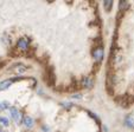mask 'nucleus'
<instances>
[{
  "label": "nucleus",
  "mask_w": 134,
  "mask_h": 132,
  "mask_svg": "<svg viewBox=\"0 0 134 132\" xmlns=\"http://www.w3.org/2000/svg\"><path fill=\"white\" fill-rule=\"evenodd\" d=\"M10 103L8 102H1L0 103V111H4V110L10 109Z\"/></svg>",
  "instance_id": "nucleus-12"
},
{
  "label": "nucleus",
  "mask_w": 134,
  "mask_h": 132,
  "mask_svg": "<svg viewBox=\"0 0 134 132\" xmlns=\"http://www.w3.org/2000/svg\"><path fill=\"white\" fill-rule=\"evenodd\" d=\"M10 113H11V117L13 118V120H14L18 125L23 123V118L24 117H23V115H21V112L15 106H11L10 107Z\"/></svg>",
  "instance_id": "nucleus-2"
},
{
  "label": "nucleus",
  "mask_w": 134,
  "mask_h": 132,
  "mask_svg": "<svg viewBox=\"0 0 134 132\" xmlns=\"http://www.w3.org/2000/svg\"><path fill=\"white\" fill-rule=\"evenodd\" d=\"M13 79H6L4 80V81L0 83V91H4V90H7L8 87L11 86V85L13 84Z\"/></svg>",
  "instance_id": "nucleus-7"
},
{
  "label": "nucleus",
  "mask_w": 134,
  "mask_h": 132,
  "mask_svg": "<svg viewBox=\"0 0 134 132\" xmlns=\"http://www.w3.org/2000/svg\"><path fill=\"white\" fill-rule=\"evenodd\" d=\"M94 45H95V47H100V46H102V38L101 37L95 38V40H94Z\"/></svg>",
  "instance_id": "nucleus-13"
},
{
  "label": "nucleus",
  "mask_w": 134,
  "mask_h": 132,
  "mask_svg": "<svg viewBox=\"0 0 134 132\" xmlns=\"http://www.w3.org/2000/svg\"><path fill=\"white\" fill-rule=\"evenodd\" d=\"M87 113H88V115L89 116H90V117L91 118H93V119H95V120H96V122H97V124H101V122H100V119H99V117H97V116L96 115H94V113L93 112H90V111H87Z\"/></svg>",
  "instance_id": "nucleus-15"
},
{
  "label": "nucleus",
  "mask_w": 134,
  "mask_h": 132,
  "mask_svg": "<svg viewBox=\"0 0 134 132\" xmlns=\"http://www.w3.org/2000/svg\"><path fill=\"white\" fill-rule=\"evenodd\" d=\"M0 132H3V127H1V125H0Z\"/></svg>",
  "instance_id": "nucleus-18"
},
{
  "label": "nucleus",
  "mask_w": 134,
  "mask_h": 132,
  "mask_svg": "<svg viewBox=\"0 0 134 132\" xmlns=\"http://www.w3.org/2000/svg\"><path fill=\"white\" fill-rule=\"evenodd\" d=\"M72 98H75V99H81V98H82V96L80 95V93H75V95L72 96Z\"/></svg>",
  "instance_id": "nucleus-17"
},
{
  "label": "nucleus",
  "mask_w": 134,
  "mask_h": 132,
  "mask_svg": "<svg viewBox=\"0 0 134 132\" xmlns=\"http://www.w3.org/2000/svg\"><path fill=\"white\" fill-rule=\"evenodd\" d=\"M125 124H126V126H128L129 129H134V119L132 116H127L126 118H125Z\"/></svg>",
  "instance_id": "nucleus-9"
},
{
  "label": "nucleus",
  "mask_w": 134,
  "mask_h": 132,
  "mask_svg": "<svg viewBox=\"0 0 134 132\" xmlns=\"http://www.w3.org/2000/svg\"><path fill=\"white\" fill-rule=\"evenodd\" d=\"M91 55H93V58L96 64H101V61L103 60V57H104L103 47H102V46H100V47H94L93 51H91Z\"/></svg>",
  "instance_id": "nucleus-1"
},
{
  "label": "nucleus",
  "mask_w": 134,
  "mask_h": 132,
  "mask_svg": "<svg viewBox=\"0 0 134 132\" xmlns=\"http://www.w3.org/2000/svg\"><path fill=\"white\" fill-rule=\"evenodd\" d=\"M11 71H13V72H15V73H24L25 71H27V67L23 64H15L14 66L11 68Z\"/></svg>",
  "instance_id": "nucleus-6"
},
{
  "label": "nucleus",
  "mask_w": 134,
  "mask_h": 132,
  "mask_svg": "<svg viewBox=\"0 0 134 132\" xmlns=\"http://www.w3.org/2000/svg\"><path fill=\"white\" fill-rule=\"evenodd\" d=\"M80 85H81V87H84V89H91V87L94 86V79L93 77H83L81 80V83H80Z\"/></svg>",
  "instance_id": "nucleus-5"
},
{
  "label": "nucleus",
  "mask_w": 134,
  "mask_h": 132,
  "mask_svg": "<svg viewBox=\"0 0 134 132\" xmlns=\"http://www.w3.org/2000/svg\"><path fill=\"white\" fill-rule=\"evenodd\" d=\"M56 81L55 78V71H53V67L50 66V67L46 68V74H45V83L49 85V86H53Z\"/></svg>",
  "instance_id": "nucleus-3"
},
{
  "label": "nucleus",
  "mask_w": 134,
  "mask_h": 132,
  "mask_svg": "<svg viewBox=\"0 0 134 132\" xmlns=\"http://www.w3.org/2000/svg\"><path fill=\"white\" fill-rule=\"evenodd\" d=\"M17 50L19 52H27L30 50V42H29L27 39L25 38H21L17 41Z\"/></svg>",
  "instance_id": "nucleus-4"
},
{
  "label": "nucleus",
  "mask_w": 134,
  "mask_h": 132,
  "mask_svg": "<svg viewBox=\"0 0 134 132\" xmlns=\"http://www.w3.org/2000/svg\"><path fill=\"white\" fill-rule=\"evenodd\" d=\"M62 105H63L64 107H66V109H70V107L72 106V104H70V103H66V104L65 103H62Z\"/></svg>",
  "instance_id": "nucleus-16"
},
{
  "label": "nucleus",
  "mask_w": 134,
  "mask_h": 132,
  "mask_svg": "<svg viewBox=\"0 0 134 132\" xmlns=\"http://www.w3.org/2000/svg\"><path fill=\"white\" fill-rule=\"evenodd\" d=\"M23 124L25 125V127H27V129H31V127L33 126V119H32V117H30V116H25V117L23 118Z\"/></svg>",
  "instance_id": "nucleus-8"
},
{
  "label": "nucleus",
  "mask_w": 134,
  "mask_h": 132,
  "mask_svg": "<svg viewBox=\"0 0 134 132\" xmlns=\"http://www.w3.org/2000/svg\"><path fill=\"white\" fill-rule=\"evenodd\" d=\"M0 124L4 125V126H8V125H10V122H8L7 118H5V117H0Z\"/></svg>",
  "instance_id": "nucleus-14"
},
{
  "label": "nucleus",
  "mask_w": 134,
  "mask_h": 132,
  "mask_svg": "<svg viewBox=\"0 0 134 132\" xmlns=\"http://www.w3.org/2000/svg\"><path fill=\"white\" fill-rule=\"evenodd\" d=\"M128 7H129V4L127 3V1H124V0H122V1L119 3V11L121 13H124L125 11L128 10Z\"/></svg>",
  "instance_id": "nucleus-10"
},
{
  "label": "nucleus",
  "mask_w": 134,
  "mask_h": 132,
  "mask_svg": "<svg viewBox=\"0 0 134 132\" xmlns=\"http://www.w3.org/2000/svg\"><path fill=\"white\" fill-rule=\"evenodd\" d=\"M111 6H113V1H111V0H106V1H103V7H104V10H106V12H110Z\"/></svg>",
  "instance_id": "nucleus-11"
}]
</instances>
